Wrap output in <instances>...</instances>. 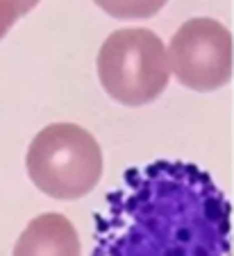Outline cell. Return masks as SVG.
Returning a JSON list of instances; mask_svg holds the SVG:
<instances>
[{"instance_id": "cell-4", "label": "cell", "mask_w": 234, "mask_h": 256, "mask_svg": "<svg viewBox=\"0 0 234 256\" xmlns=\"http://www.w3.org/2000/svg\"><path fill=\"white\" fill-rule=\"evenodd\" d=\"M166 57L171 75L184 88L195 93H211L232 80V32L216 18H189L171 36Z\"/></svg>"}, {"instance_id": "cell-2", "label": "cell", "mask_w": 234, "mask_h": 256, "mask_svg": "<svg viewBox=\"0 0 234 256\" xmlns=\"http://www.w3.org/2000/svg\"><path fill=\"white\" fill-rule=\"evenodd\" d=\"M25 170L44 195L73 202L100 184L105 170L103 148L84 127L53 122L30 140Z\"/></svg>"}, {"instance_id": "cell-1", "label": "cell", "mask_w": 234, "mask_h": 256, "mask_svg": "<svg viewBox=\"0 0 234 256\" xmlns=\"http://www.w3.org/2000/svg\"><path fill=\"white\" fill-rule=\"evenodd\" d=\"M232 204L191 161L132 166L96 213L93 256H229Z\"/></svg>"}, {"instance_id": "cell-5", "label": "cell", "mask_w": 234, "mask_h": 256, "mask_svg": "<svg viewBox=\"0 0 234 256\" xmlns=\"http://www.w3.org/2000/svg\"><path fill=\"white\" fill-rule=\"evenodd\" d=\"M12 256H82V245L64 213H41L23 229Z\"/></svg>"}, {"instance_id": "cell-7", "label": "cell", "mask_w": 234, "mask_h": 256, "mask_svg": "<svg viewBox=\"0 0 234 256\" xmlns=\"http://www.w3.org/2000/svg\"><path fill=\"white\" fill-rule=\"evenodd\" d=\"M41 0H0V41L25 14L35 10Z\"/></svg>"}, {"instance_id": "cell-6", "label": "cell", "mask_w": 234, "mask_h": 256, "mask_svg": "<svg viewBox=\"0 0 234 256\" xmlns=\"http://www.w3.org/2000/svg\"><path fill=\"white\" fill-rule=\"evenodd\" d=\"M107 16L118 20H146L157 16L168 0H93Z\"/></svg>"}, {"instance_id": "cell-3", "label": "cell", "mask_w": 234, "mask_h": 256, "mask_svg": "<svg viewBox=\"0 0 234 256\" xmlns=\"http://www.w3.org/2000/svg\"><path fill=\"white\" fill-rule=\"evenodd\" d=\"M103 91L123 106H143L161 98L171 68L166 46L148 28H121L103 41L96 57Z\"/></svg>"}]
</instances>
